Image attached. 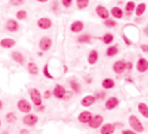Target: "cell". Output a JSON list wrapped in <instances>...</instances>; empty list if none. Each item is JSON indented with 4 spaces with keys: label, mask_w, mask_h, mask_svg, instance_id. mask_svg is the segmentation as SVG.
Returning <instances> with one entry per match:
<instances>
[{
    "label": "cell",
    "mask_w": 148,
    "mask_h": 134,
    "mask_svg": "<svg viewBox=\"0 0 148 134\" xmlns=\"http://www.w3.org/2000/svg\"><path fill=\"white\" fill-rule=\"evenodd\" d=\"M129 124L130 126L138 132H142L144 131V128L139 120V119L136 117V116L134 115H131L128 119Z\"/></svg>",
    "instance_id": "cell-1"
},
{
    "label": "cell",
    "mask_w": 148,
    "mask_h": 134,
    "mask_svg": "<svg viewBox=\"0 0 148 134\" xmlns=\"http://www.w3.org/2000/svg\"><path fill=\"white\" fill-rule=\"evenodd\" d=\"M30 98L36 106H40L42 103L41 95L40 91L36 88H32L30 93Z\"/></svg>",
    "instance_id": "cell-2"
},
{
    "label": "cell",
    "mask_w": 148,
    "mask_h": 134,
    "mask_svg": "<svg viewBox=\"0 0 148 134\" xmlns=\"http://www.w3.org/2000/svg\"><path fill=\"white\" fill-rule=\"evenodd\" d=\"M18 107L23 113H29L31 110V104L26 99H22L18 102Z\"/></svg>",
    "instance_id": "cell-3"
},
{
    "label": "cell",
    "mask_w": 148,
    "mask_h": 134,
    "mask_svg": "<svg viewBox=\"0 0 148 134\" xmlns=\"http://www.w3.org/2000/svg\"><path fill=\"white\" fill-rule=\"evenodd\" d=\"M38 118L34 114H29L26 115L23 118V122L28 126H33L38 122Z\"/></svg>",
    "instance_id": "cell-4"
},
{
    "label": "cell",
    "mask_w": 148,
    "mask_h": 134,
    "mask_svg": "<svg viewBox=\"0 0 148 134\" xmlns=\"http://www.w3.org/2000/svg\"><path fill=\"white\" fill-rule=\"evenodd\" d=\"M103 117L100 115H97L91 118V120L89 121V125L92 128H98L101 126V125L103 122Z\"/></svg>",
    "instance_id": "cell-5"
},
{
    "label": "cell",
    "mask_w": 148,
    "mask_h": 134,
    "mask_svg": "<svg viewBox=\"0 0 148 134\" xmlns=\"http://www.w3.org/2000/svg\"><path fill=\"white\" fill-rule=\"evenodd\" d=\"M40 48L43 51H46L50 49L52 45V41L48 37H43L40 42Z\"/></svg>",
    "instance_id": "cell-6"
},
{
    "label": "cell",
    "mask_w": 148,
    "mask_h": 134,
    "mask_svg": "<svg viewBox=\"0 0 148 134\" xmlns=\"http://www.w3.org/2000/svg\"><path fill=\"white\" fill-rule=\"evenodd\" d=\"M38 26L43 30H47L51 27L52 25V21L48 18H41L38 21Z\"/></svg>",
    "instance_id": "cell-7"
},
{
    "label": "cell",
    "mask_w": 148,
    "mask_h": 134,
    "mask_svg": "<svg viewBox=\"0 0 148 134\" xmlns=\"http://www.w3.org/2000/svg\"><path fill=\"white\" fill-rule=\"evenodd\" d=\"M92 118V113L89 111L82 112L78 117V120L82 123L89 122Z\"/></svg>",
    "instance_id": "cell-8"
},
{
    "label": "cell",
    "mask_w": 148,
    "mask_h": 134,
    "mask_svg": "<svg viewBox=\"0 0 148 134\" xmlns=\"http://www.w3.org/2000/svg\"><path fill=\"white\" fill-rule=\"evenodd\" d=\"M136 68L137 70L140 73L146 72L148 68V63L147 60L145 58L139 59L136 64Z\"/></svg>",
    "instance_id": "cell-9"
},
{
    "label": "cell",
    "mask_w": 148,
    "mask_h": 134,
    "mask_svg": "<svg viewBox=\"0 0 148 134\" xmlns=\"http://www.w3.org/2000/svg\"><path fill=\"white\" fill-rule=\"evenodd\" d=\"M16 44V41L12 38H4L0 41V46L3 48L10 49L14 47Z\"/></svg>",
    "instance_id": "cell-10"
},
{
    "label": "cell",
    "mask_w": 148,
    "mask_h": 134,
    "mask_svg": "<svg viewBox=\"0 0 148 134\" xmlns=\"http://www.w3.org/2000/svg\"><path fill=\"white\" fill-rule=\"evenodd\" d=\"M65 93V88L60 84H57L53 90L54 95L59 99L63 98L64 97Z\"/></svg>",
    "instance_id": "cell-11"
},
{
    "label": "cell",
    "mask_w": 148,
    "mask_h": 134,
    "mask_svg": "<svg viewBox=\"0 0 148 134\" xmlns=\"http://www.w3.org/2000/svg\"><path fill=\"white\" fill-rule=\"evenodd\" d=\"M95 10H96L97 14L98 15L99 17H100L102 19H105L109 16V13L108 10H106V8H105L102 6L99 5L97 7Z\"/></svg>",
    "instance_id": "cell-12"
},
{
    "label": "cell",
    "mask_w": 148,
    "mask_h": 134,
    "mask_svg": "<svg viewBox=\"0 0 148 134\" xmlns=\"http://www.w3.org/2000/svg\"><path fill=\"white\" fill-rule=\"evenodd\" d=\"M119 104V101L116 97H111L105 103V107L108 110L115 108Z\"/></svg>",
    "instance_id": "cell-13"
},
{
    "label": "cell",
    "mask_w": 148,
    "mask_h": 134,
    "mask_svg": "<svg viewBox=\"0 0 148 134\" xmlns=\"http://www.w3.org/2000/svg\"><path fill=\"white\" fill-rule=\"evenodd\" d=\"M125 69V64L121 61H118L116 62L113 65V70L117 73H122Z\"/></svg>",
    "instance_id": "cell-14"
},
{
    "label": "cell",
    "mask_w": 148,
    "mask_h": 134,
    "mask_svg": "<svg viewBox=\"0 0 148 134\" xmlns=\"http://www.w3.org/2000/svg\"><path fill=\"white\" fill-rule=\"evenodd\" d=\"M115 130V127L111 124H106L101 128V134H112Z\"/></svg>",
    "instance_id": "cell-15"
},
{
    "label": "cell",
    "mask_w": 148,
    "mask_h": 134,
    "mask_svg": "<svg viewBox=\"0 0 148 134\" xmlns=\"http://www.w3.org/2000/svg\"><path fill=\"white\" fill-rule=\"evenodd\" d=\"M95 101V98L92 95H88L83 98L81 101V104L85 107H89L93 105Z\"/></svg>",
    "instance_id": "cell-16"
},
{
    "label": "cell",
    "mask_w": 148,
    "mask_h": 134,
    "mask_svg": "<svg viewBox=\"0 0 148 134\" xmlns=\"http://www.w3.org/2000/svg\"><path fill=\"white\" fill-rule=\"evenodd\" d=\"M6 27L8 31L11 32H15L18 31L19 29V24L15 20H10L7 23Z\"/></svg>",
    "instance_id": "cell-17"
},
{
    "label": "cell",
    "mask_w": 148,
    "mask_h": 134,
    "mask_svg": "<svg viewBox=\"0 0 148 134\" xmlns=\"http://www.w3.org/2000/svg\"><path fill=\"white\" fill-rule=\"evenodd\" d=\"M83 29V24L80 21H77L73 23L71 26V30L75 33L80 32Z\"/></svg>",
    "instance_id": "cell-18"
},
{
    "label": "cell",
    "mask_w": 148,
    "mask_h": 134,
    "mask_svg": "<svg viewBox=\"0 0 148 134\" xmlns=\"http://www.w3.org/2000/svg\"><path fill=\"white\" fill-rule=\"evenodd\" d=\"M138 110L141 114L145 118H148V109L145 103H140L138 105Z\"/></svg>",
    "instance_id": "cell-19"
},
{
    "label": "cell",
    "mask_w": 148,
    "mask_h": 134,
    "mask_svg": "<svg viewBox=\"0 0 148 134\" xmlns=\"http://www.w3.org/2000/svg\"><path fill=\"white\" fill-rule=\"evenodd\" d=\"M98 60V53L96 50H92L88 57V62L90 64H94Z\"/></svg>",
    "instance_id": "cell-20"
},
{
    "label": "cell",
    "mask_w": 148,
    "mask_h": 134,
    "mask_svg": "<svg viewBox=\"0 0 148 134\" xmlns=\"http://www.w3.org/2000/svg\"><path fill=\"white\" fill-rule=\"evenodd\" d=\"M12 58L16 61L18 63L22 65L24 63V57L22 55L21 53L17 52H14L12 53Z\"/></svg>",
    "instance_id": "cell-21"
},
{
    "label": "cell",
    "mask_w": 148,
    "mask_h": 134,
    "mask_svg": "<svg viewBox=\"0 0 148 134\" xmlns=\"http://www.w3.org/2000/svg\"><path fill=\"white\" fill-rule=\"evenodd\" d=\"M111 14L113 16L117 19H121L123 15L122 10L118 7L113 8L111 10Z\"/></svg>",
    "instance_id": "cell-22"
},
{
    "label": "cell",
    "mask_w": 148,
    "mask_h": 134,
    "mask_svg": "<svg viewBox=\"0 0 148 134\" xmlns=\"http://www.w3.org/2000/svg\"><path fill=\"white\" fill-rule=\"evenodd\" d=\"M102 85L105 89H110L114 87L115 82L111 79H106L103 80Z\"/></svg>",
    "instance_id": "cell-23"
},
{
    "label": "cell",
    "mask_w": 148,
    "mask_h": 134,
    "mask_svg": "<svg viewBox=\"0 0 148 134\" xmlns=\"http://www.w3.org/2000/svg\"><path fill=\"white\" fill-rule=\"evenodd\" d=\"M28 71L30 73L35 75L38 73V69L34 63H30L28 64Z\"/></svg>",
    "instance_id": "cell-24"
},
{
    "label": "cell",
    "mask_w": 148,
    "mask_h": 134,
    "mask_svg": "<svg viewBox=\"0 0 148 134\" xmlns=\"http://www.w3.org/2000/svg\"><path fill=\"white\" fill-rule=\"evenodd\" d=\"M89 3V0H77L76 4L79 9L82 10L86 8Z\"/></svg>",
    "instance_id": "cell-25"
},
{
    "label": "cell",
    "mask_w": 148,
    "mask_h": 134,
    "mask_svg": "<svg viewBox=\"0 0 148 134\" xmlns=\"http://www.w3.org/2000/svg\"><path fill=\"white\" fill-rule=\"evenodd\" d=\"M146 10V4L144 3L140 4L138 5L136 10V15L138 16H141L145 12Z\"/></svg>",
    "instance_id": "cell-26"
},
{
    "label": "cell",
    "mask_w": 148,
    "mask_h": 134,
    "mask_svg": "<svg viewBox=\"0 0 148 134\" xmlns=\"http://www.w3.org/2000/svg\"><path fill=\"white\" fill-rule=\"evenodd\" d=\"M7 121L9 123H14L17 120V117L13 112H10L6 115Z\"/></svg>",
    "instance_id": "cell-27"
},
{
    "label": "cell",
    "mask_w": 148,
    "mask_h": 134,
    "mask_svg": "<svg viewBox=\"0 0 148 134\" xmlns=\"http://www.w3.org/2000/svg\"><path fill=\"white\" fill-rule=\"evenodd\" d=\"M118 52V49L116 46H112L109 47L106 52V54L109 57H112L116 54Z\"/></svg>",
    "instance_id": "cell-28"
},
{
    "label": "cell",
    "mask_w": 148,
    "mask_h": 134,
    "mask_svg": "<svg viewBox=\"0 0 148 134\" xmlns=\"http://www.w3.org/2000/svg\"><path fill=\"white\" fill-rule=\"evenodd\" d=\"M135 4L133 1H129L127 3L126 7H125V10L127 12V14H129L131 15L132 12L134 11L135 9Z\"/></svg>",
    "instance_id": "cell-29"
},
{
    "label": "cell",
    "mask_w": 148,
    "mask_h": 134,
    "mask_svg": "<svg viewBox=\"0 0 148 134\" xmlns=\"http://www.w3.org/2000/svg\"><path fill=\"white\" fill-rule=\"evenodd\" d=\"M70 84H71V87L72 88V89L76 93H78L80 91V85L78 83H77L76 81L74 80H72L70 82Z\"/></svg>",
    "instance_id": "cell-30"
},
{
    "label": "cell",
    "mask_w": 148,
    "mask_h": 134,
    "mask_svg": "<svg viewBox=\"0 0 148 134\" xmlns=\"http://www.w3.org/2000/svg\"><path fill=\"white\" fill-rule=\"evenodd\" d=\"M90 41V37L87 35H83L78 38V42L80 43H89Z\"/></svg>",
    "instance_id": "cell-31"
},
{
    "label": "cell",
    "mask_w": 148,
    "mask_h": 134,
    "mask_svg": "<svg viewBox=\"0 0 148 134\" xmlns=\"http://www.w3.org/2000/svg\"><path fill=\"white\" fill-rule=\"evenodd\" d=\"M113 37L110 34H106L103 37V41L106 44H109L113 41Z\"/></svg>",
    "instance_id": "cell-32"
},
{
    "label": "cell",
    "mask_w": 148,
    "mask_h": 134,
    "mask_svg": "<svg viewBox=\"0 0 148 134\" xmlns=\"http://www.w3.org/2000/svg\"><path fill=\"white\" fill-rule=\"evenodd\" d=\"M27 16V13L24 10L19 11L16 14V17L19 20H23Z\"/></svg>",
    "instance_id": "cell-33"
},
{
    "label": "cell",
    "mask_w": 148,
    "mask_h": 134,
    "mask_svg": "<svg viewBox=\"0 0 148 134\" xmlns=\"http://www.w3.org/2000/svg\"><path fill=\"white\" fill-rule=\"evenodd\" d=\"M43 72H44V75L49 78V79H53V77L50 75V73H49V71H48V64H46L44 67V70H43Z\"/></svg>",
    "instance_id": "cell-34"
},
{
    "label": "cell",
    "mask_w": 148,
    "mask_h": 134,
    "mask_svg": "<svg viewBox=\"0 0 148 134\" xmlns=\"http://www.w3.org/2000/svg\"><path fill=\"white\" fill-rule=\"evenodd\" d=\"M104 24L108 27H114L117 24L116 22H115L114 20H111V19L106 20V21H105Z\"/></svg>",
    "instance_id": "cell-35"
},
{
    "label": "cell",
    "mask_w": 148,
    "mask_h": 134,
    "mask_svg": "<svg viewBox=\"0 0 148 134\" xmlns=\"http://www.w3.org/2000/svg\"><path fill=\"white\" fill-rule=\"evenodd\" d=\"M24 1H22V0H12V1H10V3L12 5L14 6H18L23 4L24 3Z\"/></svg>",
    "instance_id": "cell-36"
},
{
    "label": "cell",
    "mask_w": 148,
    "mask_h": 134,
    "mask_svg": "<svg viewBox=\"0 0 148 134\" xmlns=\"http://www.w3.org/2000/svg\"><path fill=\"white\" fill-rule=\"evenodd\" d=\"M62 3L65 7L68 8L71 5L72 1L71 0H63Z\"/></svg>",
    "instance_id": "cell-37"
},
{
    "label": "cell",
    "mask_w": 148,
    "mask_h": 134,
    "mask_svg": "<svg viewBox=\"0 0 148 134\" xmlns=\"http://www.w3.org/2000/svg\"><path fill=\"white\" fill-rule=\"evenodd\" d=\"M51 95L52 94L50 90H46L44 94V97L45 99H49L51 97Z\"/></svg>",
    "instance_id": "cell-38"
},
{
    "label": "cell",
    "mask_w": 148,
    "mask_h": 134,
    "mask_svg": "<svg viewBox=\"0 0 148 134\" xmlns=\"http://www.w3.org/2000/svg\"><path fill=\"white\" fill-rule=\"evenodd\" d=\"M140 49L144 53H148V46L147 45H145V44L142 45L140 46Z\"/></svg>",
    "instance_id": "cell-39"
},
{
    "label": "cell",
    "mask_w": 148,
    "mask_h": 134,
    "mask_svg": "<svg viewBox=\"0 0 148 134\" xmlns=\"http://www.w3.org/2000/svg\"><path fill=\"white\" fill-rule=\"evenodd\" d=\"M123 40H124V42H125L127 45H130L131 44V42H130V41L127 38V37H126L125 35H123Z\"/></svg>",
    "instance_id": "cell-40"
},
{
    "label": "cell",
    "mask_w": 148,
    "mask_h": 134,
    "mask_svg": "<svg viewBox=\"0 0 148 134\" xmlns=\"http://www.w3.org/2000/svg\"><path fill=\"white\" fill-rule=\"evenodd\" d=\"M122 134H136V133L130 130H124L122 131Z\"/></svg>",
    "instance_id": "cell-41"
},
{
    "label": "cell",
    "mask_w": 148,
    "mask_h": 134,
    "mask_svg": "<svg viewBox=\"0 0 148 134\" xmlns=\"http://www.w3.org/2000/svg\"><path fill=\"white\" fill-rule=\"evenodd\" d=\"M127 68L128 69H131L132 68V64L131 62H128L125 64V68Z\"/></svg>",
    "instance_id": "cell-42"
},
{
    "label": "cell",
    "mask_w": 148,
    "mask_h": 134,
    "mask_svg": "<svg viewBox=\"0 0 148 134\" xmlns=\"http://www.w3.org/2000/svg\"><path fill=\"white\" fill-rule=\"evenodd\" d=\"M20 134H29V131L27 129H23L20 131Z\"/></svg>",
    "instance_id": "cell-43"
},
{
    "label": "cell",
    "mask_w": 148,
    "mask_h": 134,
    "mask_svg": "<svg viewBox=\"0 0 148 134\" xmlns=\"http://www.w3.org/2000/svg\"><path fill=\"white\" fill-rule=\"evenodd\" d=\"M3 107V101L0 100V110H1L2 109Z\"/></svg>",
    "instance_id": "cell-44"
},
{
    "label": "cell",
    "mask_w": 148,
    "mask_h": 134,
    "mask_svg": "<svg viewBox=\"0 0 148 134\" xmlns=\"http://www.w3.org/2000/svg\"><path fill=\"white\" fill-rule=\"evenodd\" d=\"M64 73H66V72H67V69H68L66 65H64Z\"/></svg>",
    "instance_id": "cell-45"
},
{
    "label": "cell",
    "mask_w": 148,
    "mask_h": 134,
    "mask_svg": "<svg viewBox=\"0 0 148 134\" xmlns=\"http://www.w3.org/2000/svg\"><path fill=\"white\" fill-rule=\"evenodd\" d=\"M38 1L41 2V3H46L48 1H47V0H45V1H43V0H42H42H38Z\"/></svg>",
    "instance_id": "cell-46"
},
{
    "label": "cell",
    "mask_w": 148,
    "mask_h": 134,
    "mask_svg": "<svg viewBox=\"0 0 148 134\" xmlns=\"http://www.w3.org/2000/svg\"><path fill=\"white\" fill-rule=\"evenodd\" d=\"M0 134H8V132H5V131H3V132H2Z\"/></svg>",
    "instance_id": "cell-47"
},
{
    "label": "cell",
    "mask_w": 148,
    "mask_h": 134,
    "mask_svg": "<svg viewBox=\"0 0 148 134\" xmlns=\"http://www.w3.org/2000/svg\"><path fill=\"white\" fill-rule=\"evenodd\" d=\"M1 119H0V127H1Z\"/></svg>",
    "instance_id": "cell-48"
}]
</instances>
